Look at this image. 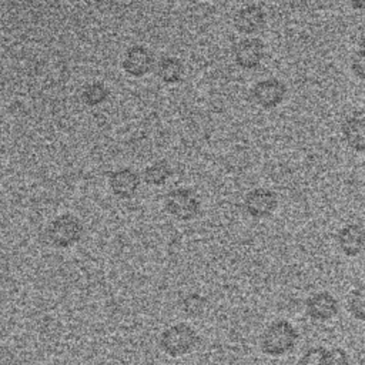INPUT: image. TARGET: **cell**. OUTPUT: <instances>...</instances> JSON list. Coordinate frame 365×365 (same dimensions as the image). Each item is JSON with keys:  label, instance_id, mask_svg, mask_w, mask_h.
<instances>
[{"label": "cell", "instance_id": "cell-6", "mask_svg": "<svg viewBox=\"0 0 365 365\" xmlns=\"http://www.w3.org/2000/svg\"><path fill=\"white\" fill-rule=\"evenodd\" d=\"M277 194L268 188H254L244 200V208L248 215L254 218H265L277 208Z\"/></svg>", "mask_w": 365, "mask_h": 365}, {"label": "cell", "instance_id": "cell-20", "mask_svg": "<svg viewBox=\"0 0 365 365\" xmlns=\"http://www.w3.org/2000/svg\"><path fill=\"white\" fill-rule=\"evenodd\" d=\"M324 365H349L348 354L342 348H332L327 351Z\"/></svg>", "mask_w": 365, "mask_h": 365}, {"label": "cell", "instance_id": "cell-9", "mask_svg": "<svg viewBox=\"0 0 365 365\" xmlns=\"http://www.w3.org/2000/svg\"><path fill=\"white\" fill-rule=\"evenodd\" d=\"M305 309L312 319L328 321L338 314L339 308L338 301L332 294L321 291L308 297V299L305 301Z\"/></svg>", "mask_w": 365, "mask_h": 365}, {"label": "cell", "instance_id": "cell-13", "mask_svg": "<svg viewBox=\"0 0 365 365\" xmlns=\"http://www.w3.org/2000/svg\"><path fill=\"white\" fill-rule=\"evenodd\" d=\"M265 24V13L257 4H250L240 9L234 17V26L240 33L252 34L259 31Z\"/></svg>", "mask_w": 365, "mask_h": 365}, {"label": "cell", "instance_id": "cell-14", "mask_svg": "<svg viewBox=\"0 0 365 365\" xmlns=\"http://www.w3.org/2000/svg\"><path fill=\"white\" fill-rule=\"evenodd\" d=\"M184 74V66L181 60L175 57H163L157 64V76L165 84L180 83Z\"/></svg>", "mask_w": 365, "mask_h": 365}, {"label": "cell", "instance_id": "cell-10", "mask_svg": "<svg viewBox=\"0 0 365 365\" xmlns=\"http://www.w3.org/2000/svg\"><path fill=\"white\" fill-rule=\"evenodd\" d=\"M336 242L346 257H356L365 250V228L359 224H348L338 231Z\"/></svg>", "mask_w": 365, "mask_h": 365}, {"label": "cell", "instance_id": "cell-24", "mask_svg": "<svg viewBox=\"0 0 365 365\" xmlns=\"http://www.w3.org/2000/svg\"><path fill=\"white\" fill-rule=\"evenodd\" d=\"M1 154H3V145H1V143H0V157H1Z\"/></svg>", "mask_w": 365, "mask_h": 365}, {"label": "cell", "instance_id": "cell-17", "mask_svg": "<svg viewBox=\"0 0 365 365\" xmlns=\"http://www.w3.org/2000/svg\"><path fill=\"white\" fill-rule=\"evenodd\" d=\"M348 309L354 318L365 322V284L351 291L348 298Z\"/></svg>", "mask_w": 365, "mask_h": 365}, {"label": "cell", "instance_id": "cell-21", "mask_svg": "<svg viewBox=\"0 0 365 365\" xmlns=\"http://www.w3.org/2000/svg\"><path fill=\"white\" fill-rule=\"evenodd\" d=\"M351 70L358 78L365 80V53L364 51L358 50L354 53L351 58Z\"/></svg>", "mask_w": 365, "mask_h": 365}, {"label": "cell", "instance_id": "cell-25", "mask_svg": "<svg viewBox=\"0 0 365 365\" xmlns=\"http://www.w3.org/2000/svg\"><path fill=\"white\" fill-rule=\"evenodd\" d=\"M182 1H188V3H194V1H198V0H182Z\"/></svg>", "mask_w": 365, "mask_h": 365}, {"label": "cell", "instance_id": "cell-5", "mask_svg": "<svg viewBox=\"0 0 365 365\" xmlns=\"http://www.w3.org/2000/svg\"><path fill=\"white\" fill-rule=\"evenodd\" d=\"M287 87L278 78H267L258 81L252 90L251 97L252 100L262 108L271 110L275 108L285 97Z\"/></svg>", "mask_w": 365, "mask_h": 365}, {"label": "cell", "instance_id": "cell-8", "mask_svg": "<svg viewBox=\"0 0 365 365\" xmlns=\"http://www.w3.org/2000/svg\"><path fill=\"white\" fill-rule=\"evenodd\" d=\"M154 66V56L144 46H133L125 51L123 68L133 77H143L151 71Z\"/></svg>", "mask_w": 365, "mask_h": 365}, {"label": "cell", "instance_id": "cell-1", "mask_svg": "<svg viewBox=\"0 0 365 365\" xmlns=\"http://www.w3.org/2000/svg\"><path fill=\"white\" fill-rule=\"evenodd\" d=\"M298 341V332L294 325L285 319H277L269 324L261 335V349L269 356H282L289 352Z\"/></svg>", "mask_w": 365, "mask_h": 365}, {"label": "cell", "instance_id": "cell-4", "mask_svg": "<svg viewBox=\"0 0 365 365\" xmlns=\"http://www.w3.org/2000/svg\"><path fill=\"white\" fill-rule=\"evenodd\" d=\"M164 207L173 217L181 221H188L198 215L200 200L191 190L180 187L167 192L164 198Z\"/></svg>", "mask_w": 365, "mask_h": 365}, {"label": "cell", "instance_id": "cell-11", "mask_svg": "<svg viewBox=\"0 0 365 365\" xmlns=\"http://www.w3.org/2000/svg\"><path fill=\"white\" fill-rule=\"evenodd\" d=\"M342 134L352 150L365 153V107L354 111L346 118L342 127Z\"/></svg>", "mask_w": 365, "mask_h": 365}, {"label": "cell", "instance_id": "cell-23", "mask_svg": "<svg viewBox=\"0 0 365 365\" xmlns=\"http://www.w3.org/2000/svg\"><path fill=\"white\" fill-rule=\"evenodd\" d=\"M359 50L365 53V34L362 36V38H361V41H359Z\"/></svg>", "mask_w": 365, "mask_h": 365}, {"label": "cell", "instance_id": "cell-2", "mask_svg": "<svg viewBox=\"0 0 365 365\" xmlns=\"http://www.w3.org/2000/svg\"><path fill=\"white\" fill-rule=\"evenodd\" d=\"M197 342H198L197 332L194 331L192 327L184 322L168 327L160 335L161 349L173 358L184 356L190 354L195 348Z\"/></svg>", "mask_w": 365, "mask_h": 365}, {"label": "cell", "instance_id": "cell-15", "mask_svg": "<svg viewBox=\"0 0 365 365\" xmlns=\"http://www.w3.org/2000/svg\"><path fill=\"white\" fill-rule=\"evenodd\" d=\"M171 174H173L171 165L167 161L160 160L153 163L144 170L143 178L150 185H163L171 177Z\"/></svg>", "mask_w": 365, "mask_h": 365}, {"label": "cell", "instance_id": "cell-16", "mask_svg": "<svg viewBox=\"0 0 365 365\" xmlns=\"http://www.w3.org/2000/svg\"><path fill=\"white\" fill-rule=\"evenodd\" d=\"M108 96H110L108 88L106 87V84H103L100 81L86 84L80 93L81 101L90 107L100 106L101 103H104L108 98Z\"/></svg>", "mask_w": 365, "mask_h": 365}, {"label": "cell", "instance_id": "cell-12", "mask_svg": "<svg viewBox=\"0 0 365 365\" xmlns=\"http://www.w3.org/2000/svg\"><path fill=\"white\" fill-rule=\"evenodd\" d=\"M108 184L114 195L128 200L135 195L140 187V175L131 168H120L110 174Z\"/></svg>", "mask_w": 365, "mask_h": 365}, {"label": "cell", "instance_id": "cell-18", "mask_svg": "<svg viewBox=\"0 0 365 365\" xmlns=\"http://www.w3.org/2000/svg\"><path fill=\"white\" fill-rule=\"evenodd\" d=\"M182 311L190 315V317H200L205 312V308H207V298L197 294V292H192V294H187L184 298H182Z\"/></svg>", "mask_w": 365, "mask_h": 365}, {"label": "cell", "instance_id": "cell-7", "mask_svg": "<svg viewBox=\"0 0 365 365\" xmlns=\"http://www.w3.org/2000/svg\"><path fill=\"white\" fill-rule=\"evenodd\" d=\"M234 60L235 63L247 70L255 68L261 64L264 56H265V48L264 44L259 38H242L234 46Z\"/></svg>", "mask_w": 365, "mask_h": 365}, {"label": "cell", "instance_id": "cell-19", "mask_svg": "<svg viewBox=\"0 0 365 365\" xmlns=\"http://www.w3.org/2000/svg\"><path fill=\"white\" fill-rule=\"evenodd\" d=\"M327 349L324 346H312L307 349L299 361V365H324Z\"/></svg>", "mask_w": 365, "mask_h": 365}, {"label": "cell", "instance_id": "cell-3", "mask_svg": "<svg viewBox=\"0 0 365 365\" xmlns=\"http://www.w3.org/2000/svg\"><path fill=\"white\" fill-rule=\"evenodd\" d=\"M46 235L53 247L68 248L81 240L83 224L73 214H61L48 224Z\"/></svg>", "mask_w": 365, "mask_h": 365}, {"label": "cell", "instance_id": "cell-22", "mask_svg": "<svg viewBox=\"0 0 365 365\" xmlns=\"http://www.w3.org/2000/svg\"><path fill=\"white\" fill-rule=\"evenodd\" d=\"M348 3L356 10H364L365 9V0H348Z\"/></svg>", "mask_w": 365, "mask_h": 365}]
</instances>
